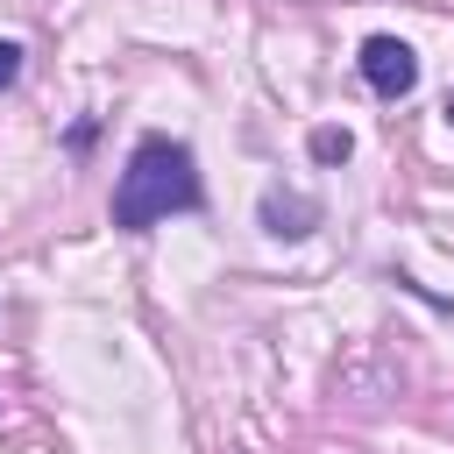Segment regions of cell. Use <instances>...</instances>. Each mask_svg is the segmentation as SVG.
Here are the masks:
<instances>
[{
	"mask_svg": "<svg viewBox=\"0 0 454 454\" xmlns=\"http://www.w3.org/2000/svg\"><path fill=\"white\" fill-rule=\"evenodd\" d=\"M199 199H206V184H199L192 142H177V135H142V142L128 149L121 177H114V227H121V234H149L156 220L192 213Z\"/></svg>",
	"mask_w": 454,
	"mask_h": 454,
	"instance_id": "obj_1",
	"label": "cell"
},
{
	"mask_svg": "<svg viewBox=\"0 0 454 454\" xmlns=\"http://www.w3.org/2000/svg\"><path fill=\"white\" fill-rule=\"evenodd\" d=\"M362 78H369L376 99H404V92L419 85L411 43H404V35H369V43H362Z\"/></svg>",
	"mask_w": 454,
	"mask_h": 454,
	"instance_id": "obj_2",
	"label": "cell"
},
{
	"mask_svg": "<svg viewBox=\"0 0 454 454\" xmlns=\"http://www.w3.org/2000/svg\"><path fill=\"white\" fill-rule=\"evenodd\" d=\"M255 220H262V234H277V241H298V234H312V227H319V199L270 184V192H262V206H255Z\"/></svg>",
	"mask_w": 454,
	"mask_h": 454,
	"instance_id": "obj_3",
	"label": "cell"
},
{
	"mask_svg": "<svg viewBox=\"0 0 454 454\" xmlns=\"http://www.w3.org/2000/svg\"><path fill=\"white\" fill-rule=\"evenodd\" d=\"M348 156H355L348 128H312V163H348Z\"/></svg>",
	"mask_w": 454,
	"mask_h": 454,
	"instance_id": "obj_4",
	"label": "cell"
},
{
	"mask_svg": "<svg viewBox=\"0 0 454 454\" xmlns=\"http://www.w3.org/2000/svg\"><path fill=\"white\" fill-rule=\"evenodd\" d=\"M14 78H21V43H7V35H0V92H7Z\"/></svg>",
	"mask_w": 454,
	"mask_h": 454,
	"instance_id": "obj_5",
	"label": "cell"
},
{
	"mask_svg": "<svg viewBox=\"0 0 454 454\" xmlns=\"http://www.w3.org/2000/svg\"><path fill=\"white\" fill-rule=\"evenodd\" d=\"M447 121H454V92H447Z\"/></svg>",
	"mask_w": 454,
	"mask_h": 454,
	"instance_id": "obj_6",
	"label": "cell"
}]
</instances>
